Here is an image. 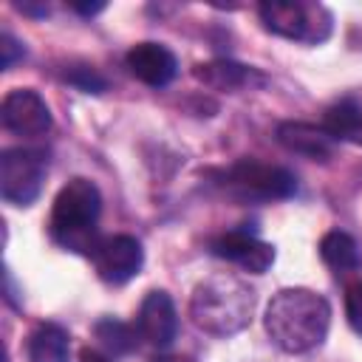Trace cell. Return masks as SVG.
I'll return each mask as SVG.
<instances>
[{"label": "cell", "mask_w": 362, "mask_h": 362, "mask_svg": "<svg viewBox=\"0 0 362 362\" xmlns=\"http://www.w3.org/2000/svg\"><path fill=\"white\" fill-rule=\"evenodd\" d=\"M269 339L286 354H308L322 345L331 325V305L311 288L277 291L263 317Z\"/></svg>", "instance_id": "1"}, {"label": "cell", "mask_w": 362, "mask_h": 362, "mask_svg": "<svg viewBox=\"0 0 362 362\" xmlns=\"http://www.w3.org/2000/svg\"><path fill=\"white\" fill-rule=\"evenodd\" d=\"M255 305H257V294L246 280L229 272H218L204 277L192 288L189 317L195 328H201L204 334L232 337L252 322Z\"/></svg>", "instance_id": "2"}, {"label": "cell", "mask_w": 362, "mask_h": 362, "mask_svg": "<svg viewBox=\"0 0 362 362\" xmlns=\"http://www.w3.org/2000/svg\"><path fill=\"white\" fill-rule=\"evenodd\" d=\"M102 212V195L99 187L88 178H71L54 198L48 232L54 243H59L68 252L90 255L99 243L96 223Z\"/></svg>", "instance_id": "3"}, {"label": "cell", "mask_w": 362, "mask_h": 362, "mask_svg": "<svg viewBox=\"0 0 362 362\" xmlns=\"http://www.w3.org/2000/svg\"><path fill=\"white\" fill-rule=\"evenodd\" d=\"M260 23L266 31L294 40V42H308L317 45L328 40L331 34V11L320 3H297V0H266L257 6Z\"/></svg>", "instance_id": "4"}, {"label": "cell", "mask_w": 362, "mask_h": 362, "mask_svg": "<svg viewBox=\"0 0 362 362\" xmlns=\"http://www.w3.org/2000/svg\"><path fill=\"white\" fill-rule=\"evenodd\" d=\"M223 184L249 201H280L297 192V178L277 164H263L255 158H240L223 173Z\"/></svg>", "instance_id": "5"}, {"label": "cell", "mask_w": 362, "mask_h": 362, "mask_svg": "<svg viewBox=\"0 0 362 362\" xmlns=\"http://www.w3.org/2000/svg\"><path fill=\"white\" fill-rule=\"evenodd\" d=\"M45 181V158L31 147H8L0 156V195L14 206H31Z\"/></svg>", "instance_id": "6"}, {"label": "cell", "mask_w": 362, "mask_h": 362, "mask_svg": "<svg viewBox=\"0 0 362 362\" xmlns=\"http://www.w3.org/2000/svg\"><path fill=\"white\" fill-rule=\"evenodd\" d=\"M90 257H93L96 274L105 283L122 286L141 272L144 249L133 235H107V238H99Z\"/></svg>", "instance_id": "7"}, {"label": "cell", "mask_w": 362, "mask_h": 362, "mask_svg": "<svg viewBox=\"0 0 362 362\" xmlns=\"http://www.w3.org/2000/svg\"><path fill=\"white\" fill-rule=\"evenodd\" d=\"M0 119L8 133L23 136V139H37L51 130V107L31 88L8 90L0 105Z\"/></svg>", "instance_id": "8"}, {"label": "cell", "mask_w": 362, "mask_h": 362, "mask_svg": "<svg viewBox=\"0 0 362 362\" xmlns=\"http://www.w3.org/2000/svg\"><path fill=\"white\" fill-rule=\"evenodd\" d=\"M136 325L144 342H150L153 348H170L178 334V311H175L173 297L161 288L147 291L139 305Z\"/></svg>", "instance_id": "9"}, {"label": "cell", "mask_w": 362, "mask_h": 362, "mask_svg": "<svg viewBox=\"0 0 362 362\" xmlns=\"http://www.w3.org/2000/svg\"><path fill=\"white\" fill-rule=\"evenodd\" d=\"M215 257H223L235 266H240L249 274H263L274 263V246L249 235V232H226L209 243Z\"/></svg>", "instance_id": "10"}, {"label": "cell", "mask_w": 362, "mask_h": 362, "mask_svg": "<svg viewBox=\"0 0 362 362\" xmlns=\"http://www.w3.org/2000/svg\"><path fill=\"white\" fill-rule=\"evenodd\" d=\"M124 62H127V71L139 79V82H144V85H150V88H164V85H170L173 79H175V74H178V59H175V54L167 48V45H161V42H136L130 51H127V57H124Z\"/></svg>", "instance_id": "11"}, {"label": "cell", "mask_w": 362, "mask_h": 362, "mask_svg": "<svg viewBox=\"0 0 362 362\" xmlns=\"http://www.w3.org/2000/svg\"><path fill=\"white\" fill-rule=\"evenodd\" d=\"M277 141L291 150V153H300L305 158H314V161H325L331 153H334V136L320 124H311V122H280L277 124Z\"/></svg>", "instance_id": "12"}, {"label": "cell", "mask_w": 362, "mask_h": 362, "mask_svg": "<svg viewBox=\"0 0 362 362\" xmlns=\"http://www.w3.org/2000/svg\"><path fill=\"white\" fill-rule=\"evenodd\" d=\"M195 79L204 82L206 88L212 90H240V88H252V82L263 85L266 79L249 68V65H240V62H232V59H212V62H201L195 65Z\"/></svg>", "instance_id": "13"}, {"label": "cell", "mask_w": 362, "mask_h": 362, "mask_svg": "<svg viewBox=\"0 0 362 362\" xmlns=\"http://www.w3.org/2000/svg\"><path fill=\"white\" fill-rule=\"evenodd\" d=\"M25 356L28 362H71V339L68 331L54 325V322H42L28 334L25 342Z\"/></svg>", "instance_id": "14"}, {"label": "cell", "mask_w": 362, "mask_h": 362, "mask_svg": "<svg viewBox=\"0 0 362 362\" xmlns=\"http://www.w3.org/2000/svg\"><path fill=\"white\" fill-rule=\"evenodd\" d=\"M320 257L325 266H331L337 274H345V272H354L359 266V249H356V240L348 235V232H339V229H331L322 235L320 240Z\"/></svg>", "instance_id": "15"}, {"label": "cell", "mask_w": 362, "mask_h": 362, "mask_svg": "<svg viewBox=\"0 0 362 362\" xmlns=\"http://www.w3.org/2000/svg\"><path fill=\"white\" fill-rule=\"evenodd\" d=\"M322 127L337 139V141H354L362 144V107L351 99L337 102L325 110Z\"/></svg>", "instance_id": "16"}, {"label": "cell", "mask_w": 362, "mask_h": 362, "mask_svg": "<svg viewBox=\"0 0 362 362\" xmlns=\"http://www.w3.org/2000/svg\"><path fill=\"white\" fill-rule=\"evenodd\" d=\"M93 337L99 339V345L105 348V354H110V356H124V354H130V351H136V345H139V328H133V325H127V322H122V320H116V317H102V320H96V325H93Z\"/></svg>", "instance_id": "17"}, {"label": "cell", "mask_w": 362, "mask_h": 362, "mask_svg": "<svg viewBox=\"0 0 362 362\" xmlns=\"http://www.w3.org/2000/svg\"><path fill=\"white\" fill-rule=\"evenodd\" d=\"M65 79H68L71 85H76L79 90H85V93H102V90L107 88V82H105V76H102L99 71H93V68H88V65H79V68H71V71L65 74Z\"/></svg>", "instance_id": "18"}, {"label": "cell", "mask_w": 362, "mask_h": 362, "mask_svg": "<svg viewBox=\"0 0 362 362\" xmlns=\"http://www.w3.org/2000/svg\"><path fill=\"white\" fill-rule=\"evenodd\" d=\"M345 317L351 322V328L362 337V283H354L345 294Z\"/></svg>", "instance_id": "19"}, {"label": "cell", "mask_w": 362, "mask_h": 362, "mask_svg": "<svg viewBox=\"0 0 362 362\" xmlns=\"http://www.w3.org/2000/svg\"><path fill=\"white\" fill-rule=\"evenodd\" d=\"M23 57H25L23 42H17L11 34H3V37H0V62H3V71L14 68V62L23 59Z\"/></svg>", "instance_id": "20"}, {"label": "cell", "mask_w": 362, "mask_h": 362, "mask_svg": "<svg viewBox=\"0 0 362 362\" xmlns=\"http://www.w3.org/2000/svg\"><path fill=\"white\" fill-rule=\"evenodd\" d=\"M79 362H113V356L110 354H105V351H99V348H79Z\"/></svg>", "instance_id": "21"}, {"label": "cell", "mask_w": 362, "mask_h": 362, "mask_svg": "<svg viewBox=\"0 0 362 362\" xmlns=\"http://www.w3.org/2000/svg\"><path fill=\"white\" fill-rule=\"evenodd\" d=\"M71 6V11H76V14H82V17H93V14H99L102 8H105V3L102 0H96V3H68Z\"/></svg>", "instance_id": "22"}, {"label": "cell", "mask_w": 362, "mask_h": 362, "mask_svg": "<svg viewBox=\"0 0 362 362\" xmlns=\"http://www.w3.org/2000/svg\"><path fill=\"white\" fill-rule=\"evenodd\" d=\"M17 8H20V11H25V14H34V17H45V14H48V6H31V3H17Z\"/></svg>", "instance_id": "23"}, {"label": "cell", "mask_w": 362, "mask_h": 362, "mask_svg": "<svg viewBox=\"0 0 362 362\" xmlns=\"http://www.w3.org/2000/svg\"><path fill=\"white\" fill-rule=\"evenodd\" d=\"M153 362H192L189 356H156Z\"/></svg>", "instance_id": "24"}]
</instances>
